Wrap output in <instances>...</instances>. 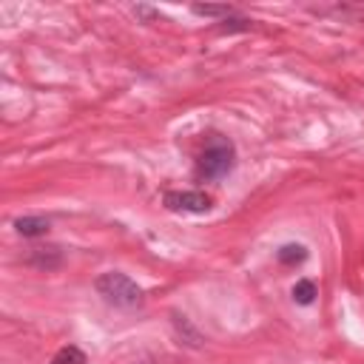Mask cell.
<instances>
[{
  "label": "cell",
  "mask_w": 364,
  "mask_h": 364,
  "mask_svg": "<svg viewBox=\"0 0 364 364\" xmlns=\"http://www.w3.org/2000/svg\"><path fill=\"white\" fill-rule=\"evenodd\" d=\"M236 165V145L230 136L225 134H208L205 136V148L196 159V176L199 179H222L233 171Z\"/></svg>",
  "instance_id": "obj_1"
},
{
  "label": "cell",
  "mask_w": 364,
  "mask_h": 364,
  "mask_svg": "<svg viewBox=\"0 0 364 364\" xmlns=\"http://www.w3.org/2000/svg\"><path fill=\"white\" fill-rule=\"evenodd\" d=\"M94 290L102 296L105 304L119 307V310H134L145 299L142 287L128 273H122V270H105V273H100L94 279Z\"/></svg>",
  "instance_id": "obj_2"
},
{
  "label": "cell",
  "mask_w": 364,
  "mask_h": 364,
  "mask_svg": "<svg viewBox=\"0 0 364 364\" xmlns=\"http://www.w3.org/2000/svg\"><path fill=\"white\" fill-rule=\"evenodd\" d=\"M162 205L173 213H208L213 208V199L202 191H165Z\"/></svg>",
  "instance_id": "obj_3"
},
{
  "label": "cell",
  "mask_w": 364,
  "mask_h": 364,
  "mask_svg": "<svg viewBox=\"0 0 364 364\" xmlns=\"http://www.w3.org/2000/svg\"><path fill=\"white\" fill-rule=\"evenodd\" d=\"M51 228V222L46 216H17L14 219V230L26 239H37V236H46Z\"/></svg>",
  "instance_id": "obj_4"
},
{
  "label": "cell",
  "mask_w": 364,
  "mask_h": 364,
  "mask_svg": "<svg viewBox=\"0 0 364 364\" xmlns=\"http://www.w3.org/2000/svg\"><path fill=\"white\" fill-rule=\"evenodd\" d=\"M28 264H34L40 270H54L63 264V250L60 247H34L28 253Z\"/></svg>",
  "instance_id": "obj_5"
},
{
  "label": "cell",
  "mask_w": 364,
  "mask_h": 364,
  "mask_svg": "<svg viewBox=\"0 0 364 364\" xmlns=\"http://www.w3.org/2000/svg\"><path fill=\"white\" fill-rule=\"evenodd\" d=\"M173 316V327H176V336L188 344V347H202V336H199V330L185 318V316H179V313H171Z\"/></svg>",
  "instance_id": "obj_6"
},
{
  "label": "cell",
  "mask_w": 364,
  "mask_h": 364,
  "mask_svg": "<svg viewBox=\"0 0 364 364\" xmlns=\"http://www.w3.org/2000/svg\"><path fill=\"white\" fill-rule=\"evenodd\" d=\"M307 256H310L307 247L299 245V242H287V245H282V247L276 250V259H279L282 264H301Z\"/></svg>",
  "instance_id": "obj_7"
},
{
  "label": "cell",
  "mask_w": 364,
  "mask_h": 364,
  "mask_svg": "<svg viewBox=\"0 0 364 364\" xmlns=\"http://www.w3.org/2000/svg\"><path fill=\"white\" fill-rule=\"evenodd\" d=\"M290 293H293V301H296V304H304V307H307V304H313V301H316L318 287H316V282H313V279H299V282L293 284V290H290Z\"/></svg>",
  "instance_id": "obj_8"
},
{
  "label": "cell",
  "mask_w": 364,
  "mask_h": 364,
  "mask_svg": "<svg viewBox=\"0 0 364 364\" xmlns=\"http://www.w3.org/2000/svg\"><path fill=\"white\" fill-rule=\"evenodd\" d=\"M48 364H88V355H85L77 344H65V347H60V350L51 355Z\"/></svg>",
  "instance_id": "obj_9"
},
{
  "label": "cell",
  "mask_w": 364,
  "mask_h": 364,
  "mask_svg": "<svg viewBox=\"0 0 364 364\" xmlns=\"http://www.w3.org/2000/svg\"><path fill=\"white\" fill-rule=\"evenodd\" d=\"M191 11H193L196 17H225V20L236 14L233 6H213V3H193Z\"/></svg>",
  "instance_id": "obj_10"
},
{
  "label": "cell",
  "mask_w": 364,
  "mask_h": 364,
  "mask_svg": "<svg viewBox=\"0 0 364 364\" xmlns=\"http://www.w3.org/2000/svg\"><path fill=\"white\" fill-rule=\"evenodd\" d=\"M131 11L139 14V17H159V11H154V9H148V6H134Z\"/></svg>",
  "instance_id": "obj_11"
}]
</instances>
